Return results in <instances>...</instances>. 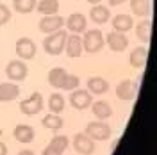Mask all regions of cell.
Returning <instances> with one entry per match:
<instances>
[{
	"instance_id": "6da1fadb",
	"label": "cell",
	"mask_w": 157,
	"mask_h": 155,
	"mask_svg": "<svg viewBox=\"0 0 157 155\" xmlns=\"http://www.w3.org/2000/svg\"><path fill=\"white\" fill-rule=\"evenodd\" d=\"M66 38H68V34H66V30H57V32H52L48 34L45 41H43V48L47 54L50 55H61L63 52H64V43H66Z\"/></svg>"
},
{
	"instance_id": "7a4b0ae2",
	"label": "cell",
	"mask_w": 157,
	"mask_h": 155,
	"mask_svg": "<svg viewBox=\"0 0 157 155\" xmlns=\"http://www.w3.org/2000/svg\"><path fill=\"white\" fill-rule=\"evenodd\" d=\"M105 45V38L98 29H91L84 32L82 38V50H86L88 54H97L102 50V47Z\"/></svg>"
},
{
	"instance_id": "3957f363",
	"label": "cell",
	"mask_w": 157,
	"mask_h": 155,
	"mask_svg": "<svg viewBox=\"0 0 157 155\" xmlns=\"http://www.w3.org/2000/svg\"><path fill=\"white\" fill-rule=\"evenodd\" d=\"M86 134H88L93 141H105V139L111 137V127H109L105 121L97 119V121L88 123V127H86Z\"/></svg>"
},
{
	"instance_id": "277c9868",
	"label": "cell",
	"mask_w": 157,
	"mask_h": 155,
	"mask_svg": "<svg viewBox=\"0 0 157 155\" xmlns=\"http://www.w3.org/2000/svg\"><path fill=\"white\" fill-rule=\"evenodd\" d=\"M41 109H43V96H41V93H32L29 98L20 102V111L25 116H34V114H38Z\"/></svg>"
},
{
	"instance_id": "5b68a950",
	"label": "cell",
	"mask_w": 157,
	"mask_h": 155,
	"mask_svg": "<svg viewBox=\"0 0 157 155\" xmlns=\"http://www.w3.org/2000/svg\"><path fill=\"white\" fill-rule=\"evenodd\" d=\"M68 100L71 104V107L77 109V111H84V109L91 107V104H93V96L86 89H73Z\"/></svg>"
},
{
	"instance_id": "8992f818",
	"label": "cell",
	"mask_w": 157,
	"mask_h": 155,
	"mask_svg": "<svg viewBox=\"0 0 157 155\" xmlns=\"http://www.w3.org/2000/svg\"><path fill=\"white\" fill-rule=\"evenodd\" d=\"M6 75H7L9 80L20 82V80L27 78V75H29V68H27V64H25L21 59H14V61H11L9 64H7V68H6Z\"/></svg>"
},
{
	"instance_id": "52a82bcc",
	"label": "cell",
	"mask_w": 157,
	"mask_h": 155,
	"mask_svg": "<svg viewBox=\"0 0 157 155\" xmlns=\"http://www.w3.org/2000/svg\"><path fill=\"white\" fill-rule=\"evenodd\" d=\"M73 148L80 155H91L95 152V141L86 132H78L73 136Z\"/></svg>"
},
{
	"instance_id": "ba28073f",
	"label": "cell",
	"mask_w": 157,
	"mask_h": 155,
	"mask_svg": "<svg viewBox=\"0 0 157 155\" xmlns=\"http://www.w3.org/2000/svg\"><path fill=\"white\" fill-rule=\"evenodd\" d=\"M36 43L30 38H20L16 41V54L21 57V61H32L36 57Z\"/></svg>"
},
{
	"instance_id": "9c48e42d",
	"label": "cell",
	"mask_w": 157,
	"mask_h": 155,
	"mask_svg": "<svg viewBox=\"0 0 157 155\" xmlns=\"http://www.w3.org/2000/svg\"><path fill=\"white\" fill-rule=\"evenodd\" d=\"M64 25V18L57 16V14H50V16H43L39 20V30L43 34H52V32H57L63 29Z\"/></svg>"
},
{
	"instance_id": "30bf717a",
	"label": "cell",
	"mask_w": 157,
	"mask_h": 155,
	"mask_svg": "<svg viewBox=\"0 0 157 155\" xmlns=\"http://www.w3.org/2000/svg\"><path fill=\"white\" fill-rule=\"evenodd\" d=\"M105 43H107V47L113 50V52H123V50L128 47L127 36H125L123 32H116V30L109 32L107 38H105Z\"/></svg>"
},
{
	"instance_id": "8fae6325",
	"label": "cell",
	"mask_w": 157,
	"mask_h": 155,
	"mask_svg": "<svg viewBox=\"0 0 157 155\" xmlns=\"http://www.w3.org/2000/svg\"><path fill=\"white\" fill-rule=\"evenodd\" d=\"M64 23H66V29H68L71 34H82V32H86V27H88L86 16L80 14V13L70 14V18L64 20Z\"/></svg>"
},
{
	"instance_id": "7c38bea8",
	"label": "cell",
	"mask_w": 157,
	"mask_h": 155,
	"mask_svg": "<svg viewBox=\"0 0 157 155\" xmlns=\"http://www.w3.org/2000/svg\"><path fill=\"white\" fill-rule=\"evenodd\" d=\"M64 50L68 54V57L75 59V57H80L82 54V38L78 34H71L66 38V43H64Z\"/></svg>"
},
{
	"instance_id": "4fadbf2b",
	"label": "cell",
	"mask_w": 157,
	"mask_h": 155,
	"mask_svg": "<svg viewBox=\"0 0 157 155\" xmlns=\"http://www.w3.org/2000/svg\"><path fill=\"white\" fill-rule=\"evenodd\" d=\"M136 89H137V84L134 80H123V82H120V86L116 87V96L120 100H132V98L136 96Z\"/></svg>"
},
{
	"instance_id": "5bb4252c",
	"label": "cell",
	"mask_w": 157,
	"mask_h": 155,
	"mask_svg": "<svg viewBox=\"0 0 157 155\" xmlns=\"http://www.w3.org/2000/svg\"><path fill=\"white\" fill-rule=\"evenodd\" d=\"M147 57H148V50L145 47H136L128 55V64L132 68H143L147 64Z\"/></svg>"
},
{
	"instance_id": "9a60e30c",
	"label": "cell",
	"mask_w": 157,
	"mask_h": 155,
	"mask_svg": "<svg viewBox=\"0 0 157 155\" xmlns=\"http://www.w3.org/2000/svg\"><path fill=\"white\" fill-rule=\"evenodd\" d=\"M91 111H93L95 118L100 119V121H105V119L111 118V114H113L111 105H109L107 102H104V100H97V102H93V104H91Z\"/></svg>"
},
{
	"instance_id": "2e32d148",
	"label": "cell",
	"mask_w": 157,
	"mask_h": 155,
	"mask_svg": "<svg viewBox=\"0 0 157 155\" xmlns=\"http://www.w3.org/2000/svg\"><path fill=\"white\" fill-rule=\"evenodd\" d=\"M89 18L93 20L95 23H98V25H104V23H107L109 20H111L109 7H105V6H100V4L93 6V9L89 11Z\"/></svg>"
},
{
	"instance_id": "e0dca14e",
	"label": "cell",
	"mask_w": 157,
	"mask_h": 155,
	"mask_svg": "<svg viewBox=\"0 0 157 155\" xmlns=\"http://www.w3.org/2000/svg\"><path fill=\"white\" fill-rule=\"evenodd\" d=\"M88 91L91 95H104L109 91V82L102 77H91L88 80Z\"/></svg>"
},
{
	"instance_id": "ac0fdd59",
	"label": "cell",
	"mask_w": 157,
	"mask_h": 155,
	"mask_svg": "<svg viewBox=\"0 0 157 155\" xmlns=\"http://www.w3.org/2000/svg\"><path fill=\"white\" fill-rule=\"evenodd\" d=\"M132 27H134V21H132V18L128 14H116L113 18V29L116 30V32H123L125 34Z\"/></svg>"
},
{
	"instance_id": "d6986e66",
	"label": "cell",
	"mask_w": 157,
	"mask_h": 155,
	"mask_svg": "<svg viewBox=\"0 0 157 155\" xmlns=\"http://www.w3.org/2000/svg\"><path fill=\"white\" fill-rule=\"evenodd\" d=\"M20 95V87L13 82L0 84V102H11Z\"/></svg>"
},
{
	"instance_id": "ffe728a7",
	"label": "cell",
	"mask_w": 157,
	"mask_h": 155,
	"mask_svg": "<svg viewBox=\"0 0 157 155\" xmlns=\"http://www.w3.org/2000/svg\"><path fill=\"white\" fill-rule=\"evenodd\" d=\"M36 9L39 14L43 16H50V14H57L59 11V2L57 0H39L36 4Z\"/></svg>"
},
{
	"instance_id": "44dd1931",
	"label": "cell",
	"mask_w": 157,
	"mask_h": 155,
	"mask_svg": "<svg viewBox=\"0 0 157 155\" xmlns=\"http://www.w3.org/2000/svg\"><path fill=\"white\" fill-rule=\"evenodd\" d=\"M66 70L64 68H52L48 73V82L52 87H57V89H63V84H64V78H66Z\"/></svg>"
},
{
	"instance_id": "7402d4cb",
	"label": "cell",
	"mask_w": 157,
	"mask_h": 155,
	"mask_svg": "<svg viewBox=\"0 0 157 155\" xmlns=\"http://www.w3.org/2000/svg\"><path fill=\"white\" fill-rule=\"evenodd\" d=\"M13 134L16 137V141H20V143H30L34 139V128L30 125H18Z\"/></svg>"
},
{
	"instance_id": "603a6c76",
	"label": "cell",
	"mask_w": 157,
	"mask_h": 155,
	"mask_svg": "<svg viewBox=\"0 0 157 155\" xmlns=\"http://www.w3.org/2000/svg\"><path fill=\"white\" fill-rule=\"evenodd\" d=\"M150 32H152V21L150 20H141L136 27V36L141 43L150 41Z\"/></svg>"
},
{
	"instance_id": "cb8c5ba5",
	"label": "cell",
	"mask_w": 157,
	"mask_h": 155,
	"mask_svg": "<svg viewBox=\"0 0 157 155\" xmlns=\"http://www.w3.org/2000/svg\"><path fill=\"white\" fill-rule=\"evenodd\" d=\"M64 105H66V100L61 93H52L48 98V109L54 112V114H59L64 111Z\"/></svg>"
},
{
	"instance_id": "d4e9b609",
	"label": "cell",
	"mask_w": 157,
	"mask_h": 155,
	"mask_svg": "<svg viewBox=\"0 0 157 155\" xmlns=\"http://www.w3.org/2000/svg\"><path fill=\"white\" fill-rule=\"evenodd\" d=\"M130 9L136 16H147L150 13V0H130Z\"/></svg>"
},
{
	"instance_id": "484cf974",
	"label": "cell",
	"mask_w": 157,
	"mask_h": 155,
	"mask_svg": "<svg viewBox=\"0 0 157 155\" xmlns=\"http://www.w3.org/2000/svg\"><path fill=\"white\" fill-rule=\"evenodd\" d=\"M41 123L45 128H48V130H54V132H57L59 128L63 127V118L59 116V114H47V116L41 119Z\"/></svg>"
},
{
	"instance_id": "4316f807",
	"label": "cell",
	"mask_w": 157,
	"mask_h": 155,
	"mask_svg": "<svg viewBox=\"0 0 157 155\" xmlns=\"http://www.w3.org/2000/svg\"><path fill=\"white\" fill-rule=\"evenodd\" d=\"M38 0H13V7L20 14H27L32 9H36Z\"/></svg>"
},
{
	"instance_id": "83f0119b",
	"label": "cell",
	"mask_w": 157,
	"mask_h": 155,
	"mask_svg": "<svg viewBox=\"0 0 157 155\" xmlns=\"http://www.w3.org/2000/svg\"><path fill=\"white\" fill-rule=\"evenodd\" d=\"M68 145H70V141H68V137L66 136H54L48 146L50 148H54V150L59 152V153H63V152L68 148Z\"/></svg>"
},
{
	"instance_id": "f1b7e54d",
	"label": "cell",
	"mask_w": 157,
	"mask_h": 155,
	"mask_svg": "<svg viewBox=\"0 0 157 155\" xmlns=\"http://www.w3.org/2000/svg\"><path fill=\"white\" fill-rule=\"evenodd\" d=\"M80 86V78L77 77V75H66V78H64V84H63V89L64 91H73V89H77V87Z\"/></svg>"
},
{
	"instance_id": "f546056e",
	"label": "cell",
	"mask_w": 157,
	"mask_h": 155,
	"mask_svg": "<svg viewBox=\"0 0 157 155\" xmlns=\"http://www.w3.org/2000/svg\"><path fill=\"white\" fill-rule=\"evenodd\" d=\"M11 20V9L6 4H0V25H6Z\"/></svg>"
},
{
	"instance_id": "4dcf8cb0",
	"label": "cell",
	"mask_w": 157,
	"mask_h": 155,
	"mask_svg": "<svg viewBox=\"0 0 157 155\" xmlns=\"http://www.w3.org/2000/svg\"><path fill=\"white\" fill-rule=\"evenodd\" d=\"M41 155H63V153H59V152H56L54 148H50V146H47L45 150H43V153Z\"/></svg>"
},
{
	"instance_id": "1f68e13d",
	"label": "cell",
	"mask_w": 157,
	"mask_h": 155,
	"mask_svg": "<svg viewBox=\"0 0 157 155\" xmlns=\"http://www.w3.org/2000/svg\"><path fill=\"white\" fill-rule=\"evenodd\" d=\"M0 155H7V146L0 141Z\"/></svg>"
},
{
	"instance_id": "d6a6232c",
	"label": "cell",
	"mask_w": 157,
	"mask_h": 155,
	"mask_svg": "<svg viewBox=\"0 0 157 155\" xmlns=\"http://www.w3.org/2000/svg\"><path fill=\"white\" fill-rule=\"evenodd\" d=\"M123 2H125V0H109V4H111V6H121Z\"/></svg>"
},
{
	"instance_id": "836d02e7",
	"label": "cell",
	"mask_w": 157,
	"mask_h": 155,
	"mask_svg": "<svg viewBox=\"0 0 157 155\" xmlns=\"http://www.w3.org/2000/svg\"><path fill=\"white\" fill-rule=\"evenodd\" d=\"M18 155H34V152H30V150H21Z\"/></svg>"
},
{
	"instance_id": "e575fe53",
	"label": "cell",
	"mask_w": 157,
	"mask_h": 155,
	"mask_svg": "<svg viewBox=\"0 0 157 155\" xmlns=\"http://www.w3.org/2000/svg\"><path fill=\"white\" fill-rule=\"evenodd\" d=\"M89 4H93V6H97V4H100V2H102V0H88Z\"/></svg>"
}]
</instances>
